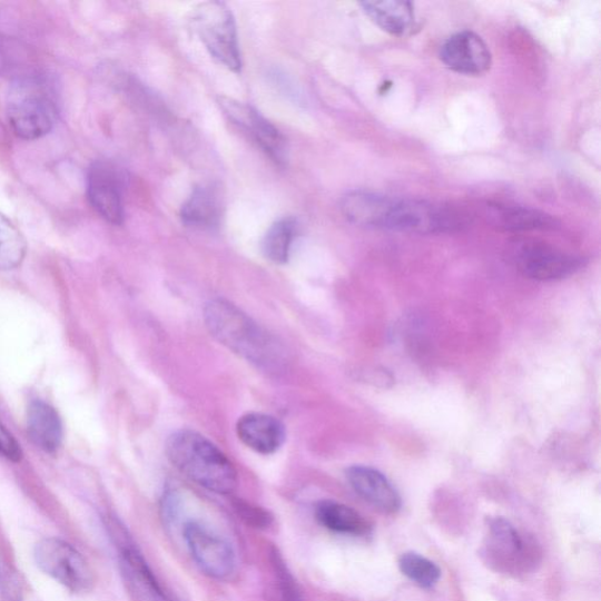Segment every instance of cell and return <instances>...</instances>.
<instances>
[{
	"label": "cell",
	"mask_w": 601,
	"mask_h": 601,
	"mask_svg": "<svg viewBox=\"0 0 601 601\" xmlns=\"http://www.w3.org/2000/svg\"><path fill=\"white\" fill-rule=\"evenodd\" d=\"M8 68H9V57L2 42H0V76L6 73Z\"/></svg>",
	"instance_id": "cell-28"
},
{
	"label": "cell",
	"mask_w": 601,
	"mask_h": 601,
	"mask_svg": "<svg viewBox=\"0 0 601 601\" xmlns=\"http://www.w3.org/2000/svg\"><path fill=\"white\" fill-rule=\"evenodd\" d=\"M317 522L339 534L362 536L372 532V525L353 508L335 501H321L315 506Z\"/></svg>",
	"instance_id": "cell-20"
},
{
	"label": "cell",
	"mask_w": 601,
	"mask_h": 601,
	"mask_svg": "<svg viewBox=\"0 0 601 601\" xmlns=\"http://www.w3.org/2000/svg\"><path fill=\"white\" fill-rule=\"evenodd\" d=\"M184 539L193 561L206 575L221 581L234 573L235 552L217 532L201 522L190 521L184 528Z\"/></svg>",
	"instance_id": "cell-10"
},
{
	"label": "cell",
	"mask_w": 601,
	"mask_h": 601,
	"mask_svg": "<svg viewBox=\"0 0 601 601\" xmlns=\"http://www.w3.org/2000/svg\"><path fill=\"white\" fill-rule=\"evenodd\" d=\"M38 568L73 593L88 592L95 584L93 571L69 543L58 539L40 541L35 549Z\"/></svg>",
	"instance_id": "cell-6"
},
{
	"label": "cell",
	"mask_w": 601,
	"mask_h": 601,
	"mask_svg": "<svg viewBox=\"0 0 601 601\" xmlns=\"http://www.w3.org/2000/svg\"><path fill=\"white\" fill-rule=\"evenodd\" d=\"M27 424L32 443L48 454H56L63 440L62 421L56 407L40 400L31 402Z\"/></svg>",
	"instance_id": "cell-17"
},
{
	"label": "cell",
	"mask_w": 601,
	"mask_h": 601,
	"mask_svg": "<svg viewBox=\"0 0 601 601\" xmlns=\"http://www.w3.org/2000/svg\"><path fill=\"white\" fill-rule=\"evenodd\" d=\"M398 565L407 579L423 589L434 588L441 579V569L433 561L416 552L403 553Z\"/></svg>",
	"instance_id": "cell-24"
},
{
	"label": "cell",
	"mask_w": 601,
	"mask_h": 601,
	"mask_svg": "<svg viewBox=\"0 0 601 601\" xmlns=\"http://www.w3.org/2000/svg\"><path fill=\"white\" fill-rule=\"evenodd\" d=\"M341 210L349 223L371 229L444 234L470 225L467 214L453 205L395 198L368 190L348 193L342 198Z\"/></svg>",
	"instance_id": "cell-1"
},
{
	"label": "cell",
	"mask_w": 601,
	"mask_h": 601,
	"mask_svg": "<svg viewBox=\"0 0 601 601\" xmlns=\"http://www.w3.org/2000/svg\"><path fill=\"white\" fill-rule=\"evenodd\" d=\"M7 114L17 137L37 140L48 136L60 115L56 81L38 73L16 78L7 95Z\"/></svg>",
	"instance_id": "cell-3"
},
{
	"label": "cell",
	"mask_w": 601,
	"mask_h": 601,
	"mask_svg": "<svg viewBox=\"0 0 601 601\" xmlns=\"http://www.w3.org/2000/svg\"><path fill=\"white\" fill-rule=\"evenodd\" d=\"M296 229V220L290 217L277 220L269 227L263 240V253L269 262L277 265L288 263Z\"/></svg>",
	"instance_id": "cell-21"
},
{
	"label": "cell",
	"mask_w": 601,
	"mask_h": 601,
	"mask_svg": "<svg viewBox=\"0 0 601 601\" xmlns=\"http://www.w3.org/2000/svg\"><path fill=\"white\" fill-rule=\"evenodd\" d=\"M125 180L122 169L109 160L95 161L88 171L89 201L99 216L112 225L124 223Z\"/></svg>",
	"instance_id": "cell-11"
},
{
	"label": "cell",
	"mask_w": 601,
	"mask_h": 601,
	"mask_svg": "<svg viewBox=\"0 0 601 601\" xmlns=\"http://www.w3.org/2000/svg\"><path fill=\"white\" fill-rule=\"evenodd\" d=\"M180 216L183 223L188 227L199 229L219 227L223 204L218 189L211 186L197 187L184 204Z\"/></svg>",
	"instance_id": "cell-18"
},
{
	"label": "cell",
	"mask_w": 601,
	"mask_h": 601,
	"mask_svg": "<svg viewBox=\"0 0 601 601\" xmlns=\"http://www.w3.org/2000/svg\"><path fill=\"white\" fill-rule=\"evenodd\" d=\"M166 454L183 475L219 495H230L238 486V472L223 451L201 434L179 431L166 443Z\"/></svg>",
	"instance_id": "cell-4"
},
{
	"label": "cell",
	"mask_w": 601,
	"mask_h": 601,
	"mask_svg": "<svg viewBox=\"0 0 601 601\" xmlns=\"http://www.w3.org/2000/svg\"><path fill=\"white\" fill-rule=\"evenodd\" d=\"M346 477L363 500L384 513H396L402 506L400 493L381 471L355 465L346 471Z\"/></svg>",
	"instance_id": "cell-14"
},
{
	"label": "cell",
	"mask_w": 601,
	"mask_h": 601,
	"mask_svg": "<svg viewBox=\"0 0 601 601\" xmlns=\"http://www.w3.org/2000/svg\"><path fill=\"white\" fill-rule=\"evenodd\" d=\"M189 21L193 31L214 59L231 72H242L238 31L235 18L225 3H203L191 11Z\"/></svg>",
	"instance_id": "cell-5"
},
{
	"label": "cell",
	"mask_w": 601,
	"mask_h": 601,
	"mask_svg": "<svg viewBox=\"0 0 601 601\" xmlns=\"http://www.w3.org/2000/svg\"><path fill=\"white\" fill-rule=\"evenodd\" d=\"M28 252L24 235L0 211V270H12L23 264Z\"/></svg>",
	"instance_id": "cell-22"
},
{
	"label": "cell",
	"mask_w": 601,
	"mask_h": 601,
	"mask_svg": "<svg viewBox=\"0 0 601 601\" xmlns=\"http://www.w3.org/2000/svg\"><path fill=\"white\" fill-rule=\"evenodd\" d=\"M363 12L384 32L396 37L411 33L415 27V11L411 2L384 0V2H363Z\"/></svg>",
	"instance_id": "cell-19"
},
{
	"label": "cell",
	"mask_w": 601,
	"mask_h": 601,
	"mask_svg": "<svg viewBox=\"0 0 601 601\" xmlns=\"http://www.w3.org/2000/svg\"><path fill=\"white\" fill-rule=\"evenodd\" d=\"M483 554L492 568L504 573L524 572L536 562L535 544L502 518L489 520Z\"/></svg>",
	"instance_id": "cell-7"
},
{
	"label": "cell",
	"mask_w": 601,
	"mask_h": 601,
	"mask_svg": "<svg viewBox=\"0 0 601 601\" xmlns=\"http://www.w3.org/2000/svg\"><path fill=\"white\" fill-rule=\"evenodd\" d=\"M485 218L492 227L503 231L551 229L556 224L554 218L539 209L505 204H490Z\"/></svg>",
	"instance_id": "cell-16"
},
{
	"label": "cell",
	"mask_w": 601,
	"mask_h": 601,
	"mask_svg": "<svg viewBox=\"0 0 601 601\" xmlns=\"http://www.w3.org/2000/svg\"><path fill=\"white\" fill-rule=\"evenodd\" d=\"M179 510L180 500L177 492L170 489L166 490L161 502V513L165 523H174L178 519Z\"/></svg>",
	"instance_id": "cell-27"
},
{
	"label": "cell",
	"mask_w": 601,
	"mask_h": 601,
	"mask_svg": "<svg viewBox=\"0 0 601 601\" xmlns=\"http://www.w3.org/2000/svg\"><path fill=\"white\" fill-rule=\"evenodd\" d=\"M440 58L447 69L465 76H482L492 66V55L486 42L471 31L449 37L441 47Z\"/></svg>",
	"instance_id": "cell-13"
},
{
	"label": "cell",
	"mask_w": 601,
	"mask_h": 601,
	"mask_svg": "<svg viewBox=\"0 0 601 601\" xmlns=\"http://www.w3.org/2000/svg\"><path fill=\"white\" fill-rule=\"evenodd\" d=\"M233 508L238 513L239 519L252 528L268 529L273 524L274 519L272 514L260 506L253 505L243 500H234Z\"/></svg>",
	"instance_id": "cell-25"
},
{
	"label": "cell",
	"mask_w": 601,
	"mask_h": 601,
	"mask_svg": "<svg viewBox=\"0 0 601 601\" xmlns=\"http://www.w3.org/2000/svg\"><path fill=\"white\" fill-rule=\"evenodd\" d=\"M513 263L520 272L539 282L562 280L579 268L581 257L541 242H524L514 247Z\"/></svg>",
	"instance_id": "cell-9"
},
{
	"label": "cell",
	"mask_w": 601,
	"mask_h": 601,
	"mask_svg": "<svg viewBox=\"0 0 601 601\" xmlns=\"http://www.w3.org/2000/svg\"><path fill=\"white\" fill-rule=\"evenodd\" d=\"M0 456L11 462H19L23 457V451L8 428L0 422Z\"/></svg>",
	"instance_id": "cell-26"
},
{
	"label": "cell",
	"mask_w": 601,
	"mask_h": 601,
	"mask_svg": "<svg viewBox=\"0 0 601 601\" xmlns=\"http://www.w3.org/2000/svg\"><path fill=\"white\" fill-rule=\"evenodd\" d=\"M205 322L214 338L255 367L268 373L285 368L286 352L280 343L229 300L211 299L205 308Z\"/></svg>",
	"instance_id": "cell-2"
},
{
	"label": "cell",
	"mask_w": 601,
	"mask_h": 601,
	"mask_svg": "<svg viewBox=\"0 0 601 601\" xmlns=\"http://www.w3.org/2000/svg\"><path fill=\"white\" fill-rule=\"evenodd\" d=\"M269 560L273 570V584L268 590L270 601H304L295 579L276 548H272Z\"/></svg>",
	"instance_id": "cell-23"
},
{
	"label": "cell",
	"mask_w": 601,
	"mask_h": 601,
	"mask_svg": "<svg viewBox=\"0 0 601 601\" xmlns=\"http://www.w3.org/2000/svg\"><path fill=\"white\" fill-rule=\"evenodd\" d=\"M220 105L225 115L259 145L274 162L283 166L288 161L287 139L260 112L248 104L229 98H223Z\"/></svg>",
	"instance_id": "cell-12"
},
{
	"label": "cell",
	"mask_w": 601,
	"mask_h": 601,
	"mask_svg": "<svg viewBox=\"0 0 601 601\" xmlns=\"http://www.w3.org/2000/svg\"><path fill=\"white\" fill-rule=\"evenodd\" d=\"M236 433L240 441L262 455H273L286 441V427L277 418L250 413L243 416L236 424Z\"/></svg>",
	"instance_id": "cell-15"
},
{
	"label": "cell",
	"mask_w": 601,
	"mask_h": 601,
	"mask_svg": "<svg viewBox=\"0 0 601 601\" xmlns=\"http://www.w3.org/2000/svg\"><path fill=\"white\" fill-rule=\"evenodd\" d=\"M109 529L119 549L121 575L132 600L171 601L125 528L112 521Z\"/></svg>",
	"instance_id": "cell-8"
}]
</instances>
